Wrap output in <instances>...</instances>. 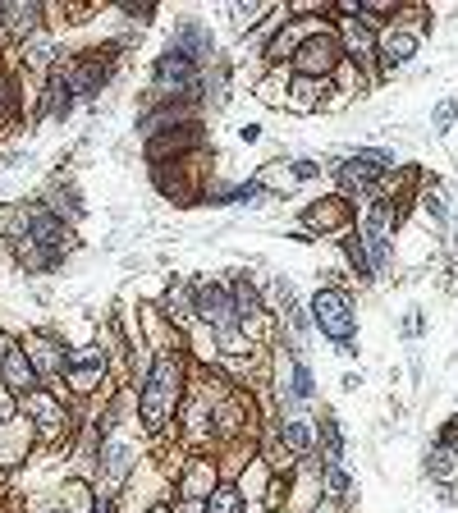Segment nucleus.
<instances>
[{
    "label": "nucleus",
    "mask_w": 458,
    "mask_h": 513,
    "mask_svg": "<svg viewBox=\"0 0 458 513\" xmlns=\"http://www.w3.org/2000/svg\"><path fill=\"white\" fill-rule=\"evenodd\" d=\"M179 390H184V372H179V358H161L142 385V417L147 426H161L165 417L175 413L179 404Z\"/></svg>",
    "instance_id": "1"
},
{
    "label": "nucleus",
    "mask_w": 458,
    "mask_h": 513,
    "mask_svg": "<svg viewBox=\"0 0 458 513\" xmlns=\"http://www.w3.org/2000/svg\"><path fill=\"white\" fill-rule=\"evenodd\" d=\"M74 248V234L65 230V220L51 216V211H37L28 234L19 239V252L28 257V266H51L60 252Z\"/></svg>",
    "instance_id": "2"
},
{
    "label": "nucleus",
    "mask_w": 458,
    "mask_h": 513,
    "mask_svg": "<svg viewBox=\"0 0 458 513\" xmlns=\"http://www.w3.org/2000/svg\"><path fill=\"white\" fill-rule=\"evenodd\" d=\"M312 312H317L321 330H326L335 344H349L353 339V303L339 289H326V294L312 298Z\"/></svg>",
    "instance_id": "3"
},
{
    "label": "nucleus",
    "mask_w": 458,
    "mask_h": 513,
    "mask_svg": "<svg viewBox=\"0 0 458 513\" xmlns=\"http://www.w3.org/2000/svg\"><path fill=\"white\" fill-rule=\"evenodd\" d=\"M193 307L207 321H216L225 344H234V330H239V326H234V294H229V289H220V284H207V289H197Z\"/></svg>",
    "instance_id": "4"
},
{
    "label": "nucleus",
    "mask_w": 458,
    "mask_h": 513,
    "mask_svg": "<svg viewBox=\"0 0 458 513\" xmlns=\"http://www.w3.org/2000/svg\"><path fill=\"white\" fill-rule=\"evenodd\" d=\"M156 78H161L165 88H184V83H193L197 78V60H188L184 51L170 46V51L161 55V65H156Z\"/></svg>",
    "instance_id": "5"
},
{
    "label": "nucleus",
    "mask_w": 458,
    "mask_h": 513,
    "mask_svg": "<svg viewBox=\"0 0 458 513\" xmlns=\"http://www.w3.org/2000/svg\"><path fill=\"white\" fill-rule=\"evenodd\" d=\"M65 372H69V381H74V390H92V385L101 381V353H97V349L69 353Z\"/></svg>",
    "instance_id": "6"
},
{
    "label": "nucleus",
    "mask_w": 458,
    "mask_h": 513,
    "mask_svg": "<svg viewBox=\"0 0 458 513\" xmlns=\"http://www.w3.org/2000/svg\"><path fill=\"white\" fill-rule=\"evenodd\" d=\"M65 78L74 97H97L101 83H106V60H78L74 74H65Z\"/></svg>",
    "instance_id": "7"
},
{
    "label": "nucleus",
    "mask_w": 458,
    "mask_h": 513,
    "mask_svg": "<svg viewBox=\"0 0 458 513\" xmlns=\"http://www.w3.org/2000/svg\"><path fill=\"white\" fill-rule=\"evenodd\" d=\"M0 372H5V385H10L14 394H28V390L37 385V372H33V362H28V353H23V349H10V353H5Z\"/></svg>",
    "instance_id": "8"
},
{
    "label": "nucleus",
    "mask_w": 458,
    "mask_h": 513,
    "mask_svg": "<svg viewBox=\"0 0 458 513\" xmlns=\"http://www.w3.org/2000/svg\"><path fill=\"white\" fill-rule=\"evenodd\" d=\"M376 175H381V170L371 161H362V156H353L349 165H339V184L349 188V193H367V188L376 184Z\"/></svg>",
    "instance_id": "9"
},
{
    "label": "nucleus",
    "mask_w": 458,
    "mask_h": 513,
    "mask_svg": "<svg viewBox=\"0 0 458 513\" xmlns=\"http://www.w3.org/2000/svg\"><path fill=\"white\" fill-rule=\"evenodd\" d=\"M0 23H5L10 37H28L37 28V5H5V10H0Z\"/></svg>",
    "instance_id": "10"
},
{
    "label": "nucleus",
    "mask_w": 458,
    "mask_h": 513,
    "mask_svg": "<svg viewBox=\"0 0 458 513\" xmlns=\"http://www.w3.org/2000/svg\"><path fill=\"white\" fill-rule=\"evenodd\" d=\"M207 513H243V491L234 486V481L216 486V491L207 495Z\"/></svg>",
    "instance_id": "11"
},
{
    "label": "nucleus",
    "mask_w": 458,
    "mask_h": 513,
    "mask_svg": "<svg viewBox=\"0 0 458 513\" xmlns=\"http://www.w3.org/2000/svg\"><path fill=\"white\" fill-rule=\"evenodd\" d=\"M413 51H417V37L413 33H394L390 46L381 51V60H385V65H399V60H408Z\"/></svg>",
    "instance_id": "12"
},
{
    "label": "nucleus",
    "mask_w": 458,
    "mask_h": 513,
    "mask_svg": "<svg viewBox=\"0 0 458 513\" xmlns=\"http://www.w3.org/2000/svg\"><path fill=\"white\" fill-rule=\"evenodd\" d=\"M69 101H74V92H69V78L60 74V78L51 83V92H46V110H51L55 120H60V115L69 110Z\"/></svg>",
    "instance_id": "13"
},
{
    "label": "nucleus",
    "mask_w": 458,
    "mask_h": 513,
    "mask_svg": "<svg viewBox=\"0 0 458 513\" xmlns=\"http://www.w3.org/2000/svg\"><path fill=\"white\" fill-rule=\"evenodd\" d=\"M216 486H211V468L202 463V468H188V481H184V495L188 500H197V495H211Z\"/></svg>",
    "instance_id": "14"
},
{
    "label": "nucleus",
    "mask_w": 458,
    "mask_h": 513,
    "mask_svg": "<svg viewBox=\"0 0 458 513\" xmlns=\"http://www.w3.org/2000/svg\"><path fill=\"white\" fill-rule=\"evenodd\" d=\"M124 468H129V445H115L110 449V459H106V486H120Z\"/></svg>",
    "instance_id": "15"
},
{
    "label": "nucleus",
    "mask_w": 458,
    "mask_h": 513,
    "mask_svg": "<svg viewBox=\"0 0 458 513\" xmlns=\"http://www.w3.org/2000/svg\"><path fill=\"white\" fill-rule=\"evenodd\" d=\"M28 225H33V220H28V211L23 207H0V234H28Z\"/></svg>",
    "instance_id": "16"
},
{
    "label": "nucleus",
    "mask_w": 458,
    "mask_h": 513,
    "mask_svg": "<svg viewBox=\"0 0 458 513\" xmlns=\"http://www.w3.org/2000/svg\"><path fill=\"white\" fill-rule=\"evenodd\" d=\"M284 445L294 449V454H303V449H312V426H303V422H289V426H284Z\"/></svg>",
    "instance_id": "17"
},
{
    "label": "nucleus",
    "mask_w": 458,
    "mask_h": 513,
    "mask_svg": "<svg viewBox=\"0 0 458 513\" xmlns=\"http://www.w3.org/2000/svg\"><path fill=\"white\" fill-rule=\"evenodd\" d=\"M55 51H60V46H55V42H46V37H37V42L28 46V65H46V60H51Z\"/></svg>",
    "instance_id": "18"
},
{
    "label": "nucleus",
    "mask_w": 458,
    "mask_h": 513,
    "mask_svg": "<svg viewBox=\"0 0 458 513\" xmlns=\"http://www.w3.org/2000/svg\"><path fill=\"white\" fill-rule=\"evenodd\" d=\"M37 358H42V367H46L42 376H55V362H60V349H55L51 339H37Z\"/></svg>",
    "instance_id": "19"
},
{
    "label": "nucleus",
    "mask_w": 458,
    "mask_h": 513,
    "mask_svg": "<svg viewBox=\"0 0 458 513\" xmlns=\"http://www.w3.org/2000/svg\"><path fill=\"white\" fill-rule=\"evenodd\" d=\"M303 65L307 69H330V65H335V51H330V46H317V51L303 55Z\"/></svg>",
    "instance_id": "20"
},
{
    "label": "nucleus",
    "mask_w": 458,
    "mask_h": 513,
    "mask_svg": "<svg viewBox=\"0 0 458 513\" xmlns=\"http://www.w3.org/2000/svg\"><path fill=\"white\" fill-rule=\"evenodd\" d=\"M454 115H458V101H440V106H436V129H449V124H454Z\"/></svg>",
    "instance_id": "21"
},
{
    "label": "nucleus",
    "mask_w": 458,
    "mask_h": 513,
    "mask_svg": "<svg viewBox=\"0 0 458 513\" xmlns=\"http://www.w3.org/2000/svg\"><path fill=\"white\" fill-rule=\"evenodd\" d=\"M294 390L298 394H312V376H307V367H294Z\"/></svg>",
    "instance_id": "22"
},
{
    "label": "nucleus",
    "mask_w": 458,
    "mask_h": 513,
    "mask_svg": "<svg viewBox=\"0 0 458 513\" xmlns=\"http://www.w3.org/2000/svg\"><path fill=\"white\" fill-rule=\"evenodd\" d=\"M330 491H335V495H344V491H349V477H344V472H330Z\"/></svg>",
    "instance_id": "23"
},
{
    "label": "nucleus",
    "mask_w": 458,
    "mask_h": 513,
    "mask_svg": "<svg viewBox=\"0 0 458 513\" xmlns=\"http://www.w3.org/2000/svg\"><path fill=\"white\" fill-rule=\"evenodd\" d=\"M175 513H207V504H202V500H184Z\"/></svg>",
    "instance_id": "24"
},
{
    "label": "nucleus",
    "mask_w": 458,
    "mask_h": 513,
    "mask_svg": "<svg viewBox=\"0 0 458 513\" xmlns=\"http://www.w3.org/2000/svg\"><path fill=\"white\" fill-rule=\"evenodd\" d=\"M294 175H298V179H307V175H317V165H312V161H298V165H294Z\"/></svg>",
    "instance_id": "25"
},
{
    "label": "nucleus",
    "mask_w": 458,
    "mask_h": 513,
    "mask_svg": "<svg viewBox=\"0 0 458 513\" xmlns=\"http://www.w3.org/2000/svg\"><path fill=\"white\" fill-rule=\"evenodd\" d=\"M5 88H10V83L0 78V120H5V106H10V92H5Z\"/></svg>",
    "instance_id": "26"
},
{
    "label": "nucleus",
    "mask_w": 458,
    "mask_h": 513,
    "mask_svg": "<svg viewBox=\"0 0 458 513\" xmlns=\"http://www.w3.org/2000/svg\"><path fill=\"white\" fill-rule=\"evenodd\" d=\"M152 513H170V509H152Z\"/></svg>",
    "instance_id": "27"
},
{
    "label": "nucleus",
    "mask_w": 458,
    "mask_h": 513,
    "mask_svg": "<svg viewBox=\"0 0 458 513\" xmlns=\"http://www.w3.org/2000/svg\"><path fill=\"white\" fill-rule=\"evenodd\" d=\"M51 513H65V509H51Z\"/></svg>",
    "instance_id": "28"
}]
</instances>
